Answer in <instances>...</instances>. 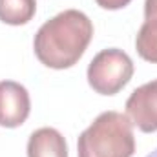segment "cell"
Here are the masks:
<instances>
[{
	"label": "cell",
	"instance_id": "obj_10",
	"mask_svg": "<svg viewBox=\"0 0 157 157\" xmlns=\"http://www.w3.org/2000/svg\"><path fill=\"white\" fill-rule=\"evenodd\" d=\"M157 17V0H144V18Z\"/></svg>",
	"mask_w": 157,
	"mask_h": 157
},
{
	"label": "cell",
	"instance_id": "obj_7",
	"mask_svg": "<svg viewBox=\"0 0 157 157\" xmlns=\"http://www.w3.org/2000/svg\"><path fill=\"white\" fill-rule=\"evenodd\" d=\"M37 13V0H0V20L9 26H24Z\"/></svg>",
	"mask_w": 157,
	"mask_h": 157
},
{
	"label": "cell",
	"instance_id": "obj_8",
	"mask_svg": "<svg viewBox=\"0 0 157 157\" xmlns=\"http://www.w3.org/2000/svg\"><path fill=\"white\" fill-rule=\"evenodd\" d=\"M135 49L143 60L157 64V17L143 22L135 37Z\"/></svg>",
	"mask_w": 157,
	"mask_h": 157
},
{
	"label": "cell",
	"instance_id": "obj_6",
	"mask_svg": "<svg viewBox=\"0 0 157 157\" xmlns=\"http://www.w3.org/2000/svg\"><path fill=\"white\" fill-rule=\"evenodd\" d=\"M28 157H68L64 135L55 128H39L29 135Z\"/></svg>",
	"mask_w": 157,
	"mask_h": 157
},
{
	"label": "cell",
	"instance_id": "obj_1",
	"mask_svg": "<svg viewBox=\"0 0 157 157\" xmlns=\"http://www.w3.org/2000/svg\"><path fill=\"white\" fill-rule=\"evenodd\" d=\"M93 39V24L86 13L66 9L39 28L33 49L40 62L51 70L75 66Z\"/></svg>",
	"mask_w": 157,
	"mask_h": 157
},
{
	"label": "cell",
	"instance_id": "obj_5",
	"mask_svg": "<svg viewBox=\"0 0 157 157\" xmlns=\"http://www.w3.org/2000/svg\"><path fill=\"white\" fill-rule=\"evenodd\" d=\"M31 112L29 91L15 80H0V126L18 128Z\"/></svg>",
	"mask_w": 157,
	"mask_h": 157
},
{
	"label": "cell",
	"instance_id": "obj_2",
	"mask_svg": "<svg viewBox=\"0 0 157 157\" xmlns=\"http://www.w3.org/2000/svg\"><path fill=\"white\" fill-rule=\"evenodd\" d=\"M133 154V124L121 112H102L78 135V157H132Z\"/></svg>",
	"mask_w": 157,
	"mask_h": 157
},
{
	"label": "cell",
	"instance_id": "obj_11",
	"mask_svg": "<svg viewBox=\"0 0 157 157\" xmlns=\"http://www.w3.org/2000/svg\"><path fill=\"white\" fill-rule=\"evenodd\" d=\"M146 157H157V148H155V150H154V152H152V154H148V155H146Z\"/></svg>",
	"mask_w": 157,
	"mask_h": 157
},
{
	"label": "cell",
	"instance_id": "obj_9",
	"mask_svg": "<svg viewBox=\"0 0 157 157\" xmlns=\"http://www.w3.org/2000/svg\"><path fill=\"white\" fill-rule=\"evenodd\" d=\"M97 6H101L102 9H110V11H115V9H122L126 7L132 0H95Z\"/></svg>",
	"mask_w": 157,
	"mask_h": 157
},
{
	"label": "cell",
	"instance_id": "obj_3",
	"mask_svg": "<svg viewBox=\"0 0 157 157\" xmlns=\"http://www.w3.org/2000/svg\"><path fill=\"white\" fill-rule=\"evenodd\" d=\"M88 84L99 95H115L133 77V62L119 48L97 53L88 66Z\"/></svg>",
	"mask_w": 157,
	"mask_h": 157
},
{
	"label": "cell",
	"instance_id": "obj_4",
	"mask_svg": "<svg viewBox=\"0 0 157 157\" xmlns=\"http://www.w3.org/2000/svg\"><path fill=\"white\" fill-rule=\"evenodd\" d=\"M126 117L144 133L157 132V78L132 91L126 101Z\"/></svg>",
	"mask_w": 157,
	"mask_h": 157
}]
</instances>
